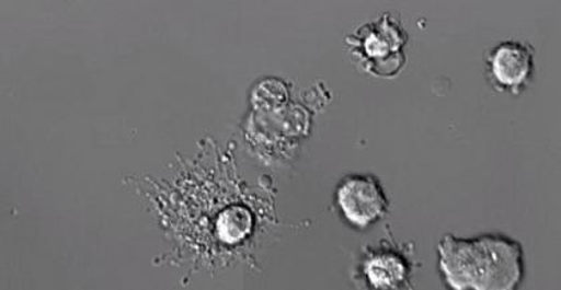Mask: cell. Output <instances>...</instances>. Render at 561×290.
<instances>
[{
  "label": "cell",
  "mask_w": 561,
  "mask_h": 290,
  "mask_svg": "<svg viewBox=\"0 0 561 290\" xmlns=\"http://www.w3.org/2000/svg\"><path fill=\"white\" fill-rule=\"evenodd\" d=\"M437 252L444 280L456 290H514L526 271L520 243L503 234L476 239L447 234Z\"/></svg>",
  "instance_id": "obj_1"
},
{
  "label": "cell",
  "mask_w": 561,
  "mask_h": 290,
  "mask_svg": "<svg viewBox=\"0 0 561 290\" xmlns=\"http://www.w3.org/2000/svg\"><path fill=\"white\" fill-rule=\"evenodd\" d=\"M345 42L371 76L396 77L407 62L402 48L408 44V34L390 12L364 24L355 34L347 35Z\"/></svg>",
  "instance_id": "obj_2"
},
{
  "label": "cell",
  "mask_w": 561,
  "mask_h": 290,
  "mask_svg": "<svg viewBox=\"0 0 561 290\" xmlns=\"http://www.w3.org/2000/svg\"><path fill=\"white\" fill-rule=\"evenodd\" d=\"M335 204L353 228L367 229L388 211V198L380 181L369 174H353L343 178L335 190Z\"/></svg>",
  "instance_id": "obj_3"
},
{
  "label": "cell",
  "mask_w": 561,
  "mask_h": 290,
  "mask_svg": "<svg viewBox=\"0 0 561 290\" xmlns=\"http://www.w3.org/2000/svg\"><path fill=\"white\" fill-rule=\"evenodd\" d=\"M485 66L499 92L520 94L534 77V47L522 40H504L486 54Z\"/></svg>",
  "instance_id": "obj_4"
},
{
  "label": "cell",
  "mask_w": 561,
  "mask_h": 290,
  "mask_svg": "<svg viewBox=\"0 0 561 290\" xmlns=\"http://www.w3.org/2000/svg\"><path fill=\"white\" fill-rule=\"evenodd\" d=\"M363 274L374 289H399L408 281L411 265L408 259L396 251L378 247L368 252L362 264Z\"/></svg>",
  "instance_id": "obj_5"
},
{
  "label": "cell",
  "mask_w": 561,
  "mask_h": 290,
  "mask_svg": "<svg viewBox=\"0 0 561 290\" xmlns=\"http://www.w3.org/2000/svg\"><path fill=\"white\" fill-rule=\"evenodd\" d=\"M262 116L270 120V129L280 137H307L312 126V116L300 105L288 104L276 113L262 114Z\"/></svg>",
  "instance_id": "obj_6"
},
{
  "label": "cell",
  "mask_w": 561,
  "mask_h": 290,
  "mask_svg": "<svg viewBox=\"0 0 561 290\" xmlns=\"http://www.w3.org/2000/svg\"><path fill=\"white\" fill-rule=\"evenodd\" d=\"M250 102L254 111L262 114H271L290 104L289 88L277 78H265L255 84Z\"/></svg>",
  "instance_id": "obj_7"
},
{
  "label": "cell",
  "mask_w": 561,
  "mask_h": 290,
  "mask_svg": "<svg viewBox=\"0 0 561 290\" xmlns=\"http://www.w3.org/2000/svg\"><path fill=\"white\" fill-rule=\"evenodd\" d=\"M253 217L247 208L233 207L224 210L217 220L219 240L236 244L252 232Z\"/></svg>",
  "instance_id": "obj_8"
}]
</instances>
